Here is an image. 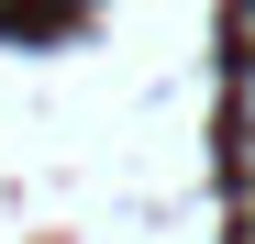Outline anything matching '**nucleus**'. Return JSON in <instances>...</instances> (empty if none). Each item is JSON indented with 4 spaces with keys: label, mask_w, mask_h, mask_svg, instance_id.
<instances>
[{
    "label": "nucleus",
    "mask_w": 255,
    "mask_h": 244,
    "mask_svg": "<svg viewBox=\"0 0 255 244\" xmlns=\"http://www.w3.org/2000/svg\"><path fill=\"white\" fill-rule=\"evenodd\" d=\"M233 211L255 222V144H244V133H233Z\"/></svg>",
    "instance_id": "f257e3e1"
},
{
    "label": "nucleus",
    "mask_w": 255,
    "mask_h": 244,
    "mask_svg": "<svg viewBox=\"0 0 255 244\" xmlns=\"http://www.w3.org/2000/svg\"><path fill=\"white\" fill-rule=\"evenodd\" d=\"M222 33H233V67H255V0H233V11H222Z\"/></svg>",
    "instance_id": "f03ea898"
},
{
    "label": "nucleus",
    "mask_w": 255,
    "mask_h": 244,
    "mask_svg": "<svg viewBox=\"0 0 255 244\" xmlns=\"http://www.w3.org/2000/svg\"><path fill=\"white\" fill-rule=\"evenodd\" d=\"M233 133L255 144V67H233Z\"/></svg>",
    "instance_id": "7ed1b4c3"
}]
</instances>
